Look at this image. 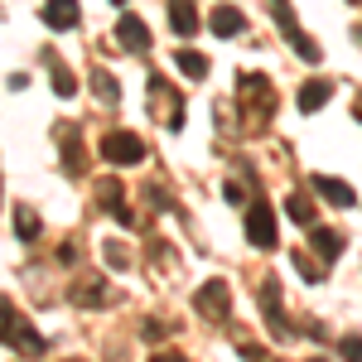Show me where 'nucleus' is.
Returning a JSON list of instances; mask_svg holds the SVG:
<instances>
[{"label": "nucleus", "instance_id": "f3484780", "mask_svg": "<svg viewBox=\"0 0 362 362\" xmlns=\"http://www.w3.org/2000/svg\"><path fill=\"white\" fill-rule=\"evenodd\" d=\"M92 92H97L107 107H116V102H121V92H116V78L107 73V68H92Z\"/></svg>", "mask_w": 362, "mask_h": 362}, {"label": "nucleus", "instance_id": "f257e3e1", "mask_svg": "<svg viewBox=\"0 0 362 362\" xmlns=\"http://www.w3.org/2000/svg\"><path fill=\"white\" fill-rule=\"evenodd\" d=\"M237 87H242V107H247V116H251V107H256V126L276 112V92H271V83H266L261 73H242Z\"/></svg>", "mask_w": 362, "mask_h": 362}, {"label": "nucleus", "instance_id": "5701e85b", "mask_svg": "<svg viewBox=\"0 0 362 362\" xmlns=\"http://www.w3.org/2000/svg\"><path fill=\"white\" fill-rule=\"evenodd\" d=\"M97 198H102V203H107V208H126V203H121V184H116V179H102V184H97Z\"/></svg>", "mask_w": 362, "mask_h": 362}, {"label": "nucleus", "instance_id": "473e14b6", "mask_svg": "<svg viewBox=\"0 0 362 362\" xmlns=\"http://www.w3.org/2000/svg\"><path fill=\"white\" fill-rule=\"evenodd\" d=\"M353 5H362V0H353Z\"/></svg>", "mask_w": 362, "mask_h": 362}, {"label": "nucleus", "instance_id": "72a5a7b5", "mask_svg": "<svg viewBox=\"0 0 362 362\" xmlns=\"http://www.w3.org/2000/svg\"><path fill=\"white\" fill-rule=\"evenodd\" d=\"M314 362H324V358H314Z\"/></svg>", "mask_w": 362, "mask_h": 362}, {"label": "nucleus", "instance_id": "20e7f679", "mask_svg": "<svg viewBox=\"0 0 362 362\" xmlns=\"http://www.w3.org/2000/svg\"><path fill=\"white\" fill-rule=\"evenodd\" d=\"M150 107H155V116L165 121L169 131L184 126V102H179V92H169L165 78H150Z\"/></svg>", "mask_w": 362, "mask_h": 362}, {"label": "nucleus", "instance_id": "bb28decb", "mask_svg": "<svg viewBox=\"0 0 362 362\" xmlns=\"http://www.w3.org/2000/svg\"><path fill=\"white\" fill-rule=\"evenodd\" d=\"M338 358H343V362H362V338L348 334L343 343H338Z\"/></svg>", "mask_w": 362, "mask_h": 362}, {"label": "nucleus", "instance_id": "39448f33", "mask_svg": "<svg viewBox=\"0 0 362 362\" xmlns=\"http://www.w3.org/2000/svg\"><path fill=\"white\" fill-rule=\"evenodd\" d=\"M247 237H251V247L256 251H276V213L266 208V203H251V213H247Z\"/></svg>", "mask_w": 362, "mask_h": 362}, {"label": "nucleus", "instance_id": "393cba45", "mask_svg": "<svg viewBox=\"0 0 362 362\" xmlns=\"http://www.w3.org/2000/svg\"><path fill=\"white\" fill-rule=\"evenodd\" d=\"M102 256H107V266H116V271L131 266V251L121 247V242H102Z\"/></svg>", "mask_w": 362, "mask_h": 362}, {"label": "nucleus", "instance_id": "c85d7f7f", "mask_svg": "<svg viewBox=\"0 0 362 362\" xmlns=\"http://www.w3.org/2000/svg\"><path fill=\"white\" fill-rule=\"evenodd\" d=\"M242 358L247 362H280V358H271L266 348H256V343H242Z\"/></svg>", "mask_w": 362, "mask_h": 362}, {"label": "nucleus", "instance_id": "cd10ccee", "mask_svg": "<svg viewBox=\"0 0 362 362\" xmlns=\"http://www.w3.org/2000/svg\"><path fill=\"white\" fill-rule=\"evenodd\" d=\"M140 334H145V343H160V338L169 334V324H165V319H150V324H145Z\"/></svg>", "mask_w": 362, "mask_h": 362}, {"label": "nucleus", "instance_id": "4be33fe9", "mask_svg": "<svg viewBox=\"0 0 362 362\" xmlns=\"http://www.w3.org/2000/svg\"><path fill=\"white\" fill-rule=\"evenodd\" d=\"M290 266H295V271H300V276H305L309 285H314V280H324V271H319V266H314V261H309L305 251H290Z\"/></svg>", "mask_w": 362, "mask_h": 362}, {"label": "nucleus", "instance_id": "2f4dec72", "mask_svg": "<svg viewBox=\"0 0 362 362\" xmlns=\"http://www.w3.org/2000/svg\"><path fill=\"white\" fill-rule=\"evenodd\" d=\"M358 116H362V102H358Z\"/></svg>", "mask_w": 362, "mask_h": 362}, {"label": "nucleus", "instance_id": "a878e982", "mask_svg": "<svg viewBox=\"0 0 362 362\" xmlns=\"http://www.w3.org/2000/svg\"><path fill=\"white\" fill-rule=\"evenodd\" d=\"M290 44H295V54L305 58V63H319V58H324V54H319V44H314V39H309V34H295V39H290Z\"/></svg>", "mask_w": 362, "mask_h": 362}, {"label": "nucleus", "instance_id": "b1692460", "mask_svg": "<svg viewBox=\"0 0 362 362\" xmlns=\"http://www.w3.org/2000/svg\"><path fill=\"white\" fill-rule=\"evenodd\" d=\"M15 232H20L25 242H34V237H39V218H34L29 208H20V213H15Z\"/></svg>", "mask_w": 362, "mask_h": 362}, {"label": "nucleus", "instance_id": "2eb2a0df", "mask_svg": "<svg viewBox=\"0 0 362 362\" xmlns=\"http://www.w3.org/2000/svg\"><path fill=\"white\" fill-rule=\"evenodd\" d=\"M58 140H63V160H68V174H83V145H78V126H58Z\"/></svg>", "mask_w": 362, "mask_h": 362}, {"label": "nucleus", "instance_id": "6e6552de", "mask_svg": "<svg viewBox=\"0 0 362 362\" xmlns=\"http://www.w3.org/2000/svg\"><path fill=\"white\" fill-rule=\"evenodd\" d=\"M169 29H174L179 39H194V34H198V10H194V0H169Z\"/></svg>", "mask_w": 362, "mask_h": 362}, {"label": "nucleus", "instance_id": "a211bd4d", "mask_svg": "<svg viewBox=\"0 0 362 362\" xmlns=\"http://www.w3.org/2000/svg\"><path fill=\"white\" fill-rule=\"evenodd\" d=\"M102 285H107V280H83V285L73 290V300H78L83 309H92V305H107V290H102Z\"/></svg>", "mask_w": 362, "mask_h": 362}, {"label": "nucleus", "instance_id": "aec40b11", "mask_svg": "<svg viewBox=\"0 0 362 362\" xmlns=\"http://www.w3.org/2000/svg\"><path fill=\"white\" fill-rule=\"evenodd\" d=\"M271 10H276V25L285 39H295L300 34V25H295V10H290V0H271Z\"/></svg>", "mask_w": 362, "mask_h": 362}, {"label": "nucleus", "instance_id": "9b49d317", "mask_svg": "<svg viewBox=\"0 0 362 362\" xmlns=\"http://www.w3.org/2000/svg\"><path fill=\"white\" fill-rule=\"evenodd\" d=\"M44 25L49 29H78V0H49L44 5Z\"/></svg>", "mask_w": 362, "mask_h": 362}, {"label": "nucleus", "instance_id": "c756f323", "mask_svg": "<svg viewBox=\"0 0 362 362\" xmlns=\"http://www.w3.org/2000/svg\"><path fill=\"white\" fill-rule=\"evenodd\" d=\"M150 362H189V358H184V353H155Z\"/></svg>", "mask_w": 362, "mask_h": 362}, {"label": "nucleus", "instance_id": "f03ea898", "mask_svg": "<svg viewBox=\"0 0 362 362\" xmlns=\"http://www.w3.org/2000/svg\"><path fill=\"white\" fill-rule=\"evenodd\" d=\"M102 160L107 165H140L145 160V145L136 131H107L102 136Z\"/></svg>", "mask_w": 362, "mask_h": 362}, {"label": "nucleus", "instance_id": "9d476101", "mask_svg": "<svg viewBox=\"0 0 362 362\" xmlns=\"http://www.w3.org/2000/svg\"><path fill=\"white\" fill-rule=\"evenodd\" d=\"M314 194L329 198V203H338V208H353V203H358V194H353L343 179H329V174H314Z\"/></svg>", "mask_w": 362, "mask_h": 362}, {"label": "nucleus", "instance_id": "423d86ee", "mask_svg": "<svg viewBox=\"0 0 362 362\" xmlns=\"http://www.w3.org/2000/svg\"><path fill=\"white\" fill-rule=\"evenodd\" d=\"M194 309L203 314V319H227V309H232V290H227L223 280H208V285L194 295Z\"/></svg>", "mask_w": 362, "mask_h": 362}, {"label": "nucleus", "instance_id": "6ab92c4d", "mask_svg": "<svg viewBox=\"0 0 362 362\" xmlns=\"http://www.w3.org/2000/svg\"><path fill=\"white\" fill-rule=\"evenodd\" d=\"M285 213H290V218H295V223L314 227V203H309L305 194H290V198H285Z\"/></svg>", "mask_w": 362, "mask_h": 362}, {"label": "nucleus", "instance_id": "1a4fd4ad", "mask_svg": "<svg viewBox=\"0 0 362 362\" xmlns=\"http://www.w3.org/2000/svg\"><path fill=\"white\" fill-rule=\"evenodd\" d=\"M116 39H121V49H131V54L150 49V29H145V20H136V15H121V25H116Z\"/></svg>", "mask_w": 362, "mask_h": 362}, {"label": "nucleus", "instance_id": "0eeeda50", "mask_svg": "<svg viewBox=\"0 0 362 362\" xmlns=\"http://www.w3.org/2000/svg\"><path fill=\"white\" fill-rule=\"evenodd\" d=\"M261 309H266L271 334H276V338H290V324H285V314H280V280H276V276L261 280Z\"/></svg>", "mask_w": 362, "mask_h": 362}, {"label": "nucleus", "instance_id": "ddd939ff", "mask_svg": "<svg viewBox=\"0 0 362 362\" xmlns=\"http://www.w3.org/2000/svg\"><path fill=\"white\" fill-rule=\"evenodd\" d=\"M329 97H334V87L324 83V78H309V83L300 87V97H295V102H300V112H319Z\"/></svg>", "mask_w": 362, "mask_h": 362}, {"label": "nucleus", "instance_id": "7ed1b4c3", "mask_svg": "<svg viewBox=\"0 0 362 362\" xmlns=\"http://www.w3.org/2000/svg\"><path fill=\"white\" fill-rule=\"evenodd\" d=\"M5 343H10V353H29V358H39V353L49 348L25 319H15V305H10V300H5Z\"/></svg>", "mask_w": 362, "mask_h": 362}, {"label": "nucleus", "instance_id": "412c9836", "mask_svg": "<svg viewBox=\"0 0 362 362\" xmlns=\"http://www.w3.org/2000/svg\"><path fill=\"white\" fill-rule=\"evenodd\" d=\"M49 83H54V92L58 97H78V78L63 68V63H54V73H49Z\"/></svg>", "mask_w": 362, "mask_h": 362}, {"label": "nucleus", "instance_id": "4468645a", "mask_svg": "<svg viewBox=\"0 0 362 362\" xmlns=\"http://www.w3.org/2000/svg\"><path fill=\"white\" fill-rule=\"evenodd\" d=\"M208 25H213V34H223V39H232V34H242V25H247V20H242V10H237V5H218Z\"/></svg>", "mask_w": 362, "mask_h": 362}, {"label": "nucleus", "instance_id": "dca6fc26", "mask_svg": "<svg viewBox=\"0 0 362 362\" xmlns=\"http://www.w3.org/2000/svg\"><path fill=\"white\" fill-rule=\"evenodd\" d=\"M174 63H179V73H184V78H208V58L198 54V49H179Z\"/></svg>", "mask_w": 362, "mask_h": 362}, {"label": "nucleus", "instance_id": "7c9ffc66", "mask_svg": "<svg viewBox=\"0 0 362 362\" xmlns=\"http://www.w3.org/2000/svg\"><path fill=\"white\" fill-rule=\"evenodd\" d=\"M112 5H126V0H112Z\"/></svg>", "mask_w": 362, "mask_h": 362}, {"label": "nucleus", "instance_id": "f8f14e48", "mask_svg": "<svg viewBox=\"0 0 362 362\" xmlns=\"http://www.w3.org/2000/svg\"><path fill=\"white\" fill-rule=\"evenodd\" d=\"M309 242H314V251L324 261H338L343 256V232H334V227H309Z\"/></svg>", "mask_w": 362, "mask_h": 362}]
</instances>
